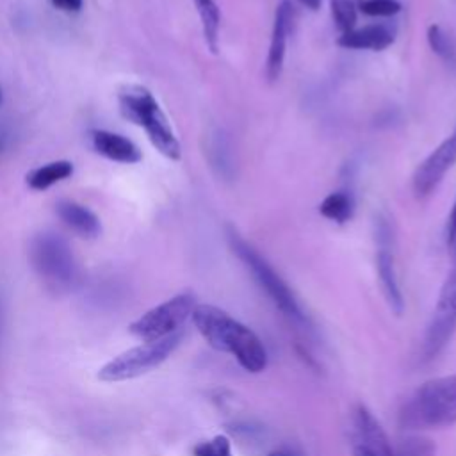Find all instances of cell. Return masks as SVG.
Returning a JSON list of instances; mask_svg holds the SVG:
<instances>
[{
  "instance_id": "cell-21",
  "label": "cell",
  "mask_w": 456,
  "mask_h": 456,
  "mask_svg": "<svg viewBox=\"0 0 456 456\" xmlns=\"http://www.w3.org/2000/svg\"><path fill=\"white\" fill-rule=\"evenodd\" d=\"M360 12L370 18H390L401 11L399 0H356Z\"/></svg>"
},
{
  "instance_id": "cell-28",
  "label": "cell",
  "mask_w": 456,
  "mask_h": 456,
  "mask_svg": "<svg viewBox=\"0 0 456 456\" xmlns=\"http://www.w3.org/2000/svg\"><path fill=\"white\" fill-rule=\"evenodd\" d=\"M267 456H294V454H290L289 451H283V449H278V451H273V452H269Z\"/></svg>"
},
{
  "instance_id": "cell-2",
  "label": "cell",
  "mask_w": 456,
  "mask_h": 456,
  "mask_svg": "<svg viewBox=\"0 0 456 456\" xmlns=\"http://www.w3.org/2000/svg\"><path fill=\"white\" fill-rule=\"evenodd\" d=\"M456 424V376L422 383L401 406L399 426L406 431L442 429Z\"/></svg>"
},
{
  "instance_id": "cell-12",
  "label": "cell",
  "mask_w": 456,
  "mask_h": 456,
  "mask_svg": "<svg viewBox=\"0 0 456 456\" xmlns=\"http://www.w3.org/2000/svg\"><path fill=\"white\" fill-rule=\"evenodd\" d=\"M89 139H91L93 150L112 162L137 164L142 159L141 150L128 137L121 134L103 130V128H94L89 132Z\"/></svg>"
},
{
  "instance_id": "cell-29",
  "label": "cell",
  "mask_w": 456,
  "mask_h": 456,
  "mask_svg": "<svg viewBox=\"0 0 456 456\" xmlns=\"http://www.w3.org/2000/svg\"><path fill=\"white\" fill-rule=\"evenodd\" d=\"M0 103H2V89H0Z\"/></svg>"
},
{
  "instance_id": "cell-13",
  "label": "cell",
  "mask_w": 456,
  "mask_h": 456,
  "mask_svg": "<svg viewBox=\"0 0 456 456\" xmlns=\"http://www.w3.org/2000/svg\"><path fill=\"white\" fill-rule=\"evenodd\" d=\"M394 43V30L383 23H372L354 27L353 30L340 34L337 45L349 50H370L379 52Z\"/></svg>"
},
{
  "instance_id": "cell-27",
  "label": "cell",
  "mask_w": 456,
  "mask_h": 456,
  "mask_svg": "<svg viewBox=\"0 0 456 456\" xmlns=\"http://www.w3.org/2000/svg\"><path fill=\"white\" fill-rule=\"evenodd\" d=\"M7 137H9L7 130H5L4 126H0V153L4 151V148H5V144H7Z\"/></svg>"
},
{
  "instance_id": "cell-6",
  "label": "cell",
  "mask_w": 456,
  "mask_h": 456,
  "mask_svg": "<svg viewBox=\"0 0 456 456\" xmlns=\"http://www.w3.org/2000/svg\"><path fill=\"white\" fill-rule=\"evenodd\" d=\"M30 262L36 273L53 289H68L77 278V262L64 237L53 232L37 233L30 242Z\"/></svg>"
},
{
  "instance_id": "cell-9",
  "label": "cell",
  "mask_w": 456,
  "mask_h": 456,
  "mask_svg": "<svg viewBox=\"0 0 456 456\" xmlns=\"http://www.w3.org/2000/svg\"><path fill=\"white\" fill-rule=\"evenodd\" d=\"M456 164V128L444 139L415 169L411 187L417 198L429 196L444 180L445 173Z\"/></svg>"
},
{
  "instance_id": "cell-5",
  "label": "cell",
  "mask_w": 456,
  "mask_h": 456,
  "mask_svg": "<svg viewBox=\"0 0 456 456\" xmlns=\"http://www.w3.org/2000/svg\"><path fill=\"white\" fill-rule=\"evenodd\" d=\"M182 337L183 333L178 331L166 338L142 342L135 347H130L114 356L112 360H109L105 365H102L96 376L100 381L105 383H119L139 378L150 372L151 369L159 367L162 362H166L182 342Z\"/></svg>"
},
{
  "instance_id": "cell-11",
  "label": "cell",
  "mask_w": 456,
  "mask_h": 456,
  "mask_svg": "<svg viewBox=\"0 0 456 456\" xmlns=\"http://www.w3.org/2000/svg\"><path fill=\"white\" fill-rule=\"evenodd\" d=\"M292 16H294L292 4L289 0H281L274 11L271 41H269L267 59H265V77L269 82H276L283 71L287 41L292 28Z\"/></svg>"
},
{
  "instance_id": "cell-3",
  "label": "cell",
  "mask_w": 456,
  "mask_h": 456,
  "mask_svg": "<svg viewBox=\"0 0 456 456\" xmlns=\"http://www.w3.org/2000/svg\"><path fill=\"white\" fill-rule=\"evenodd\" d=\"M119 112L125 119L141 126L151 144L169 160H180L182 148L167 116L150 89L126 86L118 93Z\"/></svg>"
},
{
  "instance_id": "cell-17",
  "label": "cell",
  "mask_w": 456,
  "mask_h": 456,
  "mask_svg": "<svg viewBox=\"0 0 456 456\" xmlns=\"http://www.w3.org/2000/svg\"><path fill=\"white\" fill-rule=\"evenodd\" d=\"M196 11L201 20V28L205 36V43L210 52H217L219 46V27H221V12L216 0H192Z\"/></svg>"
},
{
  "instance_id": "cell-10",
  "label": "cell",
  "mask_w": 456,
  "mask_h": 456,
  "mask_svg": "<svg viewBox=\"0 0 456 456\" xmlns=\"http://www.w3.org/2000/svg\"><path fill=\"white\" fill-rule=\"evenodd\" d=\"M354 456H394L392 442L365 404H356L353 415Z\"/></svg>"
},
{
  "instance_id": "cell-16",
  "label": "cell",
  "mask_w": 456,
  "mask_h": 456,
  "mask_svg": "<svg viewBox=\"0 0 456 456\" xmlns=\"http://www.w3.org/2000/svg\"><path fill=\"white\" fill-rule=\"evenodd\" d=\"M73 175V164L69 160H53L27 173L25 183L32 191H46L48 187L69 178Z\"/></svg>"
},
{
  "instance_id": "cell-18",
  "label": "cell",
  "mask_w": 456,
  "mask_h": 456,
  "mask_svg": "<svg viewBox=\"0 0 456 456\" xmlns=\"http://www.w3.org/2000/svg\"><path fill=\"white\" fill-rule=\"evenodd\" d=\"M319 212L322 217L344 224L353 217L354 212V203L353 196L347 191H335L330 192L319 205Z\"/></svg>"
},
{
  "instance_id": "cell-25",
  "label": "cell",
  "mask_w": 456,
  "mask_h": 456,
  "mask_svg": "<svg viewBox=\"0 0 456 456\" xmlns=\"http://www.w3.org/2000/svg\"><path fill=\"white\" fill-rule=\"evenodd\" d=\"M50 4L64 12H78L82 9V0H50Z\"/></svg>"
},
{
  "instance_id": "cell-15",
  "label": "cell",
  "mask_w": 456,
  "mask_h": 456,
  "mask_svg": "<svg viewBox=\"0 0 456 456\" xmlns=\"http://www.w3.org/2000/svg\"><path fill=\"white\" fill-rule=\"evenodd\" d=\"M57 214L66 226H69L73 232H77L82 237L94 239L102 232L100 219L87 207L80 203L62 200L57 203Z\"/></svg>"
},
{
  "instance_id": "cell-7",
  "label": "cell",
  "mask_w": 456,
  "mask_h": 456,
  "mask_svg": "<svg viewBox=\"0 0 456 456\" xmlns=\"http://www.w3.org/2000/svg\"><path fill=\"white\" fill-rule=\"evenodd\" d=\"M196 308V297L191 292H180L164 303L150 308L141 317H137L128 331L141 338L142 342L160 340L173 333L182 331V326L191 319L192 310Z\"/></svg>"
},
{
  "instance_id": "cell-14",
  "label": "cell",
  "mask_w": 456,
  "mask_h": 456,
  "mask_svg": "<svg viewBox=\"0 0 456 456\" xmlns=\"http://www.w3.org/2000/svg\"><path fill=\"white\" fill-rule=\"evenodd\" d=\"M376 269H378L383 296H385L390 310L395 315H401L404 310V299H403V292H401L397 273H395L394 255H392L390 248H387L385 244H381L376 253Z\"/></svg>"
},
{
  "instance_id": "cell-20",
  "label": "cell",
  "mask_w": 456,
  "mask_h": 456,
  "mask_svg": "<svg viewBox=\"0 0 456 456\" xmlns=\"http://www.w3.org/2000/svg\"><path fill=\"white\" fill-rule=\"evenodd\" d=\"M333 23L340 34H346L356 27L358 7L356 0H330Z\"/></svg>"
},
{
  "instance_id": "cell-1",
  "label": "cell",
  "mask_w": 456,
  "mask_h": 456,
  "mask_svg": "<svg viewBox=\"0 0 456 456\" xmlns=\"http://www.w3.org/2000/svg\"><path fill=\"white\" fill-rule=\"evenodd\" d=\"M191 319L210 347L230 354L246 372L258 374L267 367V349L260 337L228 312L214 305H196Z\"/></svg>"
},
{
  "instance_id": "cell-8",
  "label": "cell",
  "mask_w": 456,
  "mask_h": 456,
  "mask_svg": "<svg viewBox=\"0 0 456 456\" xmlns=\"http://www.w3.org/2000/svg\"><path fill=\"white\" fill-rule=\"evenodd\" d=\"M456 333V264L449 271L440 289L433 315L422 340V358H436Z\"/></svg>"
},
{
  "instance_id": "cell-24",
  "label": "cell",
  "mask_w": 456,
  "mask_h": 456,
  "mask_svg": "<svg viewBox=\"0 0 456 456\" xmlns=\"http://www.w3.org/2000/svg\"><path fill=\"white\" fill-rule=\"evenodd\" d=\"M447 248L456 256V200L447 219Z\"/></svg>"
},
{
  "instance_id": "cell-23",
  "label": "cell",
  "mask_w": 456,
  "mask_h": 456,
  "mask_svg": "<svg viewBox=\"0 0 456 456\" xmlns=\"http://www.w3.org/2000/svg\"><path fill=\"white\" fill-rule=\"evenodd\" d=\"M192 456H233L232 442L226 435H216L208 440H201L192 447Z\"/></svg>"
},
{
  "instance_id": "cell-4",
  "label": "cell",
  "mask_w": 456,
  "mask_h": 456,
  "mask_svg": "<svg viewBox=\"0 0 456 456\" xmlns=\"http://www.w3.org/2000/svg\"><path fill=\"white\" fill-rule=\"evenodd\" d=\"M226 237H228V244H230V249L233 251V255L251 273L253 280L267 294V297L274 303V306L290 321L305 322L306 317L303 314L299 301L296 299L294 292L285 283V280L274 271V267L248 240H244L233 228H228Z\"/></svg>"
},
{
  "instance_id": "cell-22",
  "label": "cell",
  "mask_w": 456,
  "mask_h": 456,
  "mask_svg": "<svg viewBox=\"0 0 456 456\" xmlns=\"http://www.w3.org/2000/svg\"><path fill=\"white\" fill-rule=\"evenodd\" d=\"M428 43H429V46H431V50L438 55V57H442V59H445V61H451L452 57H454V43H452V39H451V36L440 27V25H431L429 28H428Z\"/></svg>"
},
{
  "instance_id": "cell-19",
  "label": "cell",
  "mask_w": 456,
  "mask_h": 456,
  "mask_svg": "<svg viewBox=\"0 0 456 456\" xmlns=\"http://www.w3.org/2000/svg\"><path fill=\"white\" fill-rule=\"evenodd\" d=\"M435 454H436L435 442L422 435L403 436L394 449V456H435Z\"/></svg>"
},
{
  "instance_id": "cell-26",
  "label": "cell",
  "mask_w": 456,
  "mask_h": 456,
  "mask_svg": "<svg viewBox=\"0 0 456 456\" xmlns=\"http://www.w3.org/2000/svg\"><path fill=\"white\" fill-rule=\"evenodd\" d=\"M303 7H306V9H310V11H317L319 7H321V4H322V0H297Z\"/></svg>"
}]
</instances>
